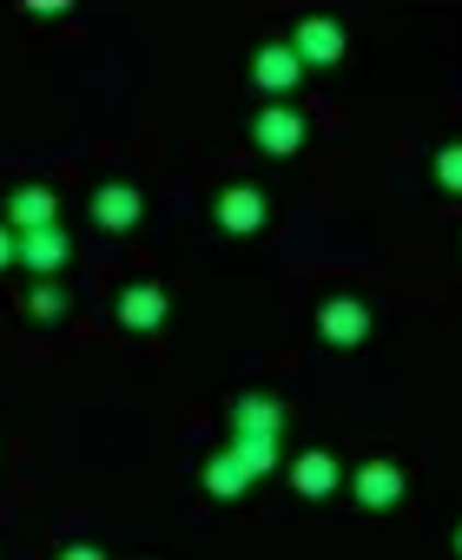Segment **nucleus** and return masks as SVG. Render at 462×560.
Here are the masks:
<instances>
[{
	"label": "nucleus",
	"mask_w": 462,
	"mask_h": 560,
	"mask_svg": "<svg viewBox=\"0 0 462 560\" xmlns=\"http://www.w3.org/2000/svg\"><path fill=\"white\" fill-rule=\"evenodd\" d=\"M298 60L337 67V60H344V27H337V21H304V27H298Z\"/></svg>",
	"instance_id": "1"
},
{
	"label": "nucleus",
	"mask_w": 462,
	"mask_h": 560,
	"mask_svg": "<svg viewBox=\"0 0 462 560\" xmlns=\"http://www.w3.org/2000/svg\"><path fill=\"white\" fill-rule=\"evenodd\" d=\"M317 330H324V343H363L370 317H363V304H350V298H331V304L317 311Z\"/></svg>",
	"instance_id": "2"
},
{
	"label": "nucleus",
	"mask_w": 462,
	"mask_h": 560,
	"mask_svg": "<svg viewBox=\"0 0 462 560\" xmlns=\"http://www.w3.org/2000/svg\"><path fill=\"white\" fill-rule=\"evenodd\" d=\"M252 132H258V145H265V152H278V159H285V152H298L304 119H298L291 106H272V113H258V126H252Z\"/></svg>",
	"instance_id": "3"
},
{
	"label": "nucleus",
	"mask_w": 462,
	"mask_h": 560,
	"mask_svg": "<svg viewBox=\"0 0 462 560\" xmlns=\"http://www.w3.org/2000/svg\"><path fill=\"white\" fill-rule=\"evenodd\" d=\"M218 224H224V231H258V224H265V198H258L252 185H231V191L218 198Z\"/></svg>",
	"instance_id": "4"
},
{
	"label": "nucleus",
	"mask_w": 462,
	"mask_h": 560,
	"mask_svg": "<svg viewBox=\"0 0 462 560\" xmlns=\"http://www.w3.org/2000/svg\"><path fill=\"white\" fill-rule=\"evenodd\" d=\"M357 501H363V508H390V501H403V468H390V462L357 468Z\"/></svg>",
	"instance_id": "5"
},
{
	"label": "nucleus",
	"mask_w": 462,
	"mask_h": 560,
	"mask_svg": "<svg viewBox=\"0 0 462 560\" xmlns=\"http://www.w3.org/2000/svg\"><path fill=\"white\" fill-rule=\"evenodd\" d=\"M298 67H304V60H298V47H265L252 73H258V86H265V93H291V86H298Z\"/></svg>",
	"instance_id": "6"
},
{
	"label": "nucleus",
	"mask_w": 462,
	"mask_h": 560,
	"mask_svg": "<svg viewBox=\"0 0 462 560\" xmlns=\"http://www.w3.org/2000/svg\"><path fill=\"white\" fill-rule=\"evenodd\" d=\"M8 218H14L21 231H47V224H54V191H41V185H21V191L8 198Z\"/></svg>",
	"instance_id": "7"
},
{
	"label": "nucleus",
	"mask_w": 462,
	"mask_h": 560,
	"mask_svg": "<svg viewBox=\"0 0 462 560\" xmlns=\"http://www.w3.org/2000/svg\"><path fill=\"white\" fill-rule=\"evenodd\" d=\"M93 218H100L106 231H126V224L139 218V191H132V185H106V191L93 198Z\"/></svg>",
	"instance_id": "8"
},
{
	"label": "nucleus",
	"mask_w": 462,
	"mask_h": 560,
	"mask_svg": "<svg viewBox=\"0 0 462 560\" xmlns=\"http://www.w3.org/2000/svg\"><path fill=\"white\" fill-rule=\"evenodd\" d=\"M21 257H27L34 270H60V264H67V231H60V224L27 231V237H21Z\"/></svg>",
	"instance_id": "9"
},
{
	"label": "nucleus",
	"mask_w": 462,
	"mask_h": 560,
	"mask_svg": "<svg viewBox=\"0 0 462 560\" xmlns=\"http://www.w3.org/2000/svg\"><path fill=\"white\" fill-rule=\"evenodd\" d=\"M119 317H126L132 330H152V324L165 317V291H152V284H139V291H126V298H119Z\"/></svg>",
	"instance_id": "10"
},
{
	"label": "nucleus",
	"mask_w": 462,
	"mask_h": 560,
	"mask_svg": "<svg viewBox=\"0 0 462 560\" xmlns=\"http://www.w3.org/2000/svg\"><path fill=\"white\" fill-rule=\"evenodd\" d=\"M285 429V409L278 402H265V396H245L239 402V435H278Z\"/></svg>",
	"instance_id": "11"
},
{
	"label": "nucleus",
	"mask_w": 462,
	"mask_h": 560,
	"mask_svg": "<svg viewBox=\"0 0 462 560\" xmlns=\"http://www.w3.org/2000/svg\"><path fill=\"white\" fill-rule=\"evenodd\" d=\"M291 481H298V494H331V488H337V462H331V455H304V462L291 468Z\"/></svg>",
	"instance_id": "12"
},
{
	"label": "nucleus",
	"mask_w": 462,
	"mask_h": 560,
	"mask_svg": "<svg viewBox=\"0 0 462 560\" xmlns=\"http://www.w3.org/2000/svg\"><path fill=\"white\" fill-rule=\"evenodd\" d=\"M245 481H252V468H245L239 455H218V462L205 468V488H211V494H239Z\"/></svg>",
	"instance_id": "13"
},
{
	"label": "nucleus",
	"mask_w": 462,
	"mask_h": 560,
	"mask_svg": "<svg viewBox=\"0 0 462 560\" xmlns=\"http://www.w3.org/2000/svg\"><path fill=\"white\" fill-rule=\"evenodd\" d=\"M231 455H239L252 475H265V468H278V435H239V448H231Z\"/></svg>",
	"instance_id": "14"
},
{
	"label": "nucleus",
	"mask_w": 462,
	"mask_h": 560,
	"mask_svg": "<svg viewBox=\"0 0 462 560\" xmlns=\"http://www.w3.org/2000/svg\"><path fill=\"white\" fill-rule=\"evenodd\" d=\"M436 178H442L449 191H462V145H449V152L436 159Z\"/></svg>",
	"instance_id": "15"
},
{
	"label": "nucleus",
	"mask_w": 462,
	"mask_h": 560,
	"mask_svg": "<svg viewBox=\"0 0 462 560\" xmlns=\"http://www.w3.org/2000/svg\"><path fill=\"white\" fill-rule=\"evenodd\" d=\"M34 311H41V317H60V311H67V304H60V298H54V291H47V284H41V291H34Z\"/></svg>",
	"instance_id": "16"
},
{
	"label": "nucleus",
	"mask_w": 462,
	"mask_h": 560,
	"mask_svg": "<svg viewBox=\"0 0 462 560\" xmlns=\"http://www.w3.org/2000/svg\"><path fill=\"white\" fill-rule=\"evenodd\" d=\"M21 257V237H8V224H0V264H14Z\"/></svg>",
	"instance_id": "17"
},
{
	"label": "nucleus",
	"mask_w": 462,
	"mask_h": 560,
	"mask_svg": "<svg viewBox=\"0 0 462 560\" xmlns=\"http://www.w3.org/2000/svg\"><path fill=\"white\" fill-rule=\"evenodd\" d=\"M60 560H100V553H93V547H67Z\"/></svg>",
	"instance_id": "18"
},
{
	"label": "nucleus",
	"mask_w": 462,
	"mask_h": 560,
	"mask_svg": "<svg viewBox=\"0 0 462 560\" xmlns=\"http://www.w3.org/2000/svg\"><path fill=\"white\" fill-rule=\"evenodd\" d=\"M455 547H462V534H455Z\"/></svg>",
	"instance_id": "19"
}]
</instances>
